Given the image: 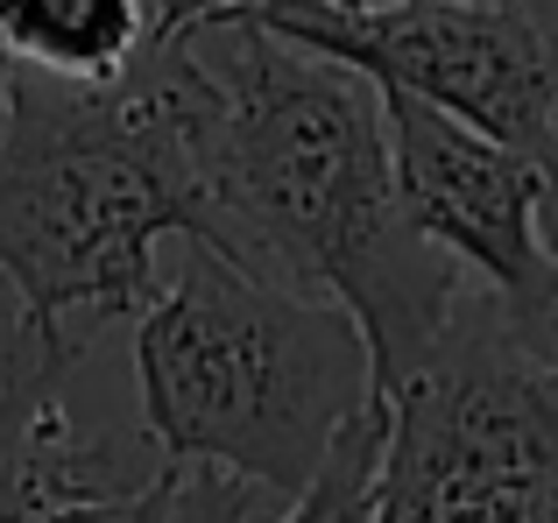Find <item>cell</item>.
<instances>
[{
	"instance_id": "cell-11",
	"label": "cell",
	"mask_w": 558,
	"mask_h": 523,
	"mask_svg": "<svg viewBox=\"0 0 558 523\" xmlns=\"http://www.w3.org/2000/svg\"><path fill=\"white\" fill-rule=\"evenodd\" d=\"M531 163H537V220H545V248L558 262V28H551V99H545V121H537L531 142Z\"/></svg>"
},
{
	"instance_id": "cell-13",
	"label": "cell",
	"mask_w": 558,
	"mask_h": 523,
	"mask_svg": "<svg viewBox=\"0 0 558 523\" xmlns=\"http://www.w3.org/2000/svg\"><path fill=\"white\" fill-rule=\"evenodd\" d=\"M233 8H262V0H149L156 28H184V22H219Z\"/></svg>"
},
{
	"instance_id": "cell-10",
	"label": "cell",
	"mask_w": 558,
	"mask_h": 523,
	"mask_svg": "<svg viewBox=\"0 0 558 523\" xmlns=\"http://www.w3.org/2000/svg\"><path fill=\"white\" fill-rule=\"evenodd\" d=\"M255 488L233 482L219 467H191V460H156L142 482L99 496V523H247L255 516Z\"/></svg>"
},
{
	"instance_id": "cell-3",
	"label": "cell",
	"mask_w": 558,
	"mask_h": 523,
	"mask_svg": "<svg viewBox=\"0 0 558 523\" xmlns=\"http://www.w3.org/2000/svg\"><path fill=\"white\" fill-rule=\"evenodd\" d=\"M178 241L184 255L135 312L142 446L283 502L312 482L332 431L375 403L368 340L332 297L269 283L213 241Z\"/></svg>"
},
{
	"instance_id": "cell-8",
	"label": "cell",
	"mask_w": 558,
	"mask_h": 523,
	"mask_svg": "<svg viewBox=\"0 0 558 523\" xmlns=\"http://www.w3.org/2000/svg\"><path fill=\"white\" fill-rule=\"evenodd\" d=\"M149 28V0H0V57L43 78H113Z\"/></svg>"
},
{
	"instance_id": "cell-12",
	"label": "cell",
	"mask_w": 558,
	"mask_h": 523,
	"mask_svg": "<svg viewBox=\"0 0 558 523\" xmlns=\"http://www.w3.org/2000/svg\"><path fill=\"white\" fill-rule=\"evenodd\" d=\"M517 312V326H523V340L537 346V361L551 368V382H558V276H551V290L537 304H509Z\"/></svg>"
},
{
	"instance_id": "cell-6",
	"label": "cell",
	"mask_w": 558,
	"mask_h": 523,
	"mask_svg": "<svg viewBox=\"0 0 558 523\" xmlns=\"http://www.w3.org/2000/svg\"><path fill=\"white\" fill-rule=\"evenodd\" d=\"M396 206L446 262L474 269L502 304H537L558 262L537 220V163L517 142H495L410 93H381Z\"/></svg>"
},
{
	"instance_id": "cell-7",
	"label": "cell",
	"mask_w": 558,
	"mask_h": 523,
	"mask_svg": "<svg viewBox=\"0 0 558 523\" xmlns=\"http://www.w3.org/2000/svg\"><path fill=\"white\" fill-rule=\"evenodd\" d=\"M85 340L43 326L0 283V523H43L50 502L128 488L156 467L113 439H78L64 417V382Z\"/></svg>"
},
{
	"instance_id": "cell-2",
	"label": "cell",
	"mask_w": 558,
	"mask_h": 523,
	"mask_svg": "<svg viewBox=\"0 0 558 523\" xmlns=\"http://www.w3.org/2000/svg\"><path fill=\"white\" fill-rule=\"evenodd\" d=\"M198 234L191 28H149L128 71L0 78V283L43 326L93 346L156 290V248Z\"/></svg>"
},
{
	"instance_id": "cell-9",
	"label": "cell",
	"mask_w": 558,
	"mask_h": 523,
	"mask_svg": "<svg viewBox=\"0 0 558 523\" xmlns=\"http://www.w3.org/2000/svg\"><path fill=\"white\" fill-rule=\"evenodd\" d=\"M381 431H389V411H381V397H375L368 411H354L340 431H332V446L312 467V482H304L298 496H283V510L269 523H375Z\"/></svg>"
},
{
	"instance_id": "cell-14",
	"label": "cell",
	"mask_w": 558,
	"mask_h": 523,
	"mask_svg": "<svg viewBox=\"0 0 558 523\" xmlns=\"http://www.w3.org/2000/svg\"><path fill=\"white\" fill-rule=\"evenodd\" d=\"M0 78H8V57H0Z\"/></svg>"
},
{
	"instance_id": "cell-5",
	"label": "cell",
	"mask_w": 558,
	"mask_h": 523,
	"mask_svg": "<svg viewBox=\"0 0 558 523\" xmlns=\"http://www.w3.org/2000/svg\"><path fill=\"white\" fill-rule=\"evenodd\" d=\"M219 22H255L347 64L375 93H410L517 149L537 142L551 99V28L537 0H262Z\"/></svg>"
},
{
	"instance_id": "cell-1",
	"label": "cell",
	"mask_w": 558,
	"mask_h": 523,
	"mask_svg": "<svg viewBox=\"0 0 558 523\" xmlns=\"http://www.w3.org/2000/svg\"><path fill=\"white\" fill-rule=\"evenodd\" d=\"M205 28L227 50L205 57L191 28V241L283 290L332 297L368 340L375 397H389L466 297V269L396 206L381 93L255 22Z\"/></svg>"
},
{
	"instance_id": "cell-4",
	"label": "cell",
	"mask_w": 558,
	"mask_h": 523,
	"mask_svg": "<svg viewBox=\"0 0 558 523\" xmlns=\"http://www.w3.org/2000/svg\"><path fill=\"white\" fill-rule=\"evenodd\" d=\"M375 523H558V382L495 290L381 397Z\"/></svg>"
}]
</instances>
